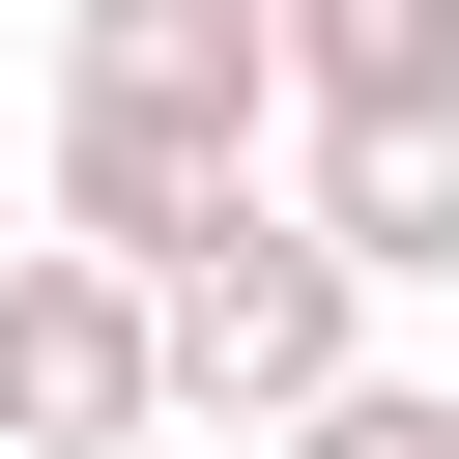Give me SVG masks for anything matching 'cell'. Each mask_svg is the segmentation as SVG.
I'll return each instance as SVG.
<instances>
[{"label": "cell", "mask_w": 459, "mask_h": 459, "mask_svg": "<svg viewBox=\"0 0 459 459\" xmlns=\"http://www.w3.org/2000/svg\"><path fill=\"white\" fill-rule=\"evenodd\" d=\"M258 86H287V143H344V115H459V0H258Z\"/></svg>", "instance_id": "5b68a950"}, {"label": "cell", "mask_w": 459, "mask_h": 459, "mask_svg": "<svg viewBox=\"0 0 459 459\" xmlns=\"http://www.w3.org/2000/svg\"><path fill=\"white\" fill-rule=\"evenodd\" d=\"M258 172H287L258 0H57V258L172 287V258H201Z\"/></svg>", "instance_id": "6da1fadb"}, {"label": "cell", "mask_w": 459, "mask_h": 459, "mask_svg": "<svg viewBox=\"0 0 459 459\" xmlns=\"http://www.w3.org/2000/svg\"><path fill=\"white\" fill-rule=\"evenodd\" d=\"M258 459H459V373H344V402H287Z\"/></svg>", "instance_id": "8992f818"}, {"label": "cell", "mask_w": 459, "mask_h": 459, "mask_svg": "<svg viewBox=\"0 0 459 459\" xmlns=\"http://www.w3.org/2000/svg\"><path fill=\"white\" fill-rule=\"evenodd\" d=\"M0 430H29V459L172 430V402H143V287H115V258H57V230H0Z\"/></svg>", "instance_id": "3957f363"}, {"label": "cell", "mask_w": 459, "mask_h": 459, "mask_svg": "<svg viewBox=\"0 0 459 459\" xmlns=\"http://www.w3.org/2000/svg\"><path fill=\"white\" fill-rule=\"evenodd\" d=\"M258 201H287L373 316H402V287H459V115H344V143H287Z\"/></svg>", "instance_id": "277c9868"}, {"label": "cell", "mask_w": 459, "mask_h": 459, "mask_svg": "<svg viewBox=\"0 0 459 459\" xmlns=\"http://www.w3.org/2000/svg\"><path fill=\"white\" fill-rule=\"evenodd\" d=\"M373 373V287L287 230V201H230L172 287H143V402H201V430H287V402H344Z\"/></svg>", "instance_id": "7a4b0ae2"}]
</instances>
